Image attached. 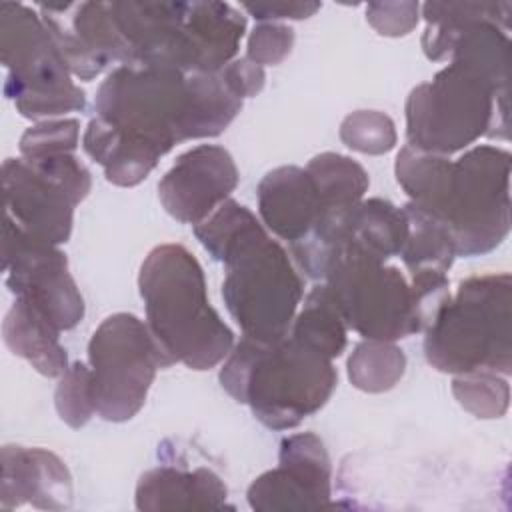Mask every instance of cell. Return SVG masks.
Returning <instances> with one entry per match:
<instances>
[{
    "label": "cell",
    "mask_w": 512,
    "mask_h": 512,
    "mask_svg": "<svg viewBox=\"0 0 512 512\" xmlns=\"http://www.w3.org/2000/svg\"><path fill=\"white\" fill-rule=\"evenodd\" d=\"M512 278L508 272L470 276L460 282L424 328L426 362L448 374L490 370L508 376Z\"/></svg>",
    "instance_id": "7"
},
{
    "label": "cell",
    "mask_w": 512,
    "mask_h": 512,
    "mask_svg": "<svg viewBox=\"0 0 512 512\" xmlns=\"http://www.w3.org/2000/svg\"><path fill=\"white\" fill-rule=\"evenodd\" d=\"M2 270L8 290L40 310L60 332L84 318V298L68 270L66 254L38 242L4 220Z\"/></svg>",
    "instance_id": "12"
},
{
    "label": "cell",
    "mask_w": 512,
    "mask_h": 512,
    "mask_svg": "<svg viewBox=\"0 0 512 512\" xmlns=\"http://www.w3.org/2000/svg\"><path fill=\"white\" fill-rule=\"evenodd\" d=\"M404 208L408 234L400 250V258L412 276H446L456 248L448 230L430 214L408 202Z\"/></svg>",
    "instance_id": "22"
},
{
    "label": "cell",
    "mask_w": 512,
    "mask_h": 512,
    "mask_svg": "<svg viewBox=\"0 0 512 512\" xmlns=\"http://www.w3.org/2000/svg\"><path fill=\"white\" fill-rule=\"evenodd\" d=\"M294 46V30L280 22H260L248 36L246 58L258 66L280 64Z\"/></svg>",
    "instance_id": "31"
},
{
    "label": "cell",
    "mask_w": 512,
    "mask_h": 512,
    "mask_svg": "<svg viewBox=\"0 0 512 512\" xmlns=\"http://www.w3.org/2000/svg\"><path fill=\"white\" fill-rule=\"evenodd\" d=\"M244 10H248L260 22H274V20H302L310 18L320 10V2H244Z\"/></svg>",
    "instance_id": "34"
},
{
    "label": "cell",
    "mask_w": 512,
    "mask_h": 512,
    "mask_svg": "<svg viewBox=\"0 0 512 512\" xmlns=\"http://www.w3.org/2000/svg\"><path fill=\"white\" fill-rule=\"evenodd\" d=\"M278 466L260 474L246 492L258 512H308L332 508V466L324 442L314 432H298L280 442Z\"/></svg>",
    "instance_id": "13"
},
{
    "label": "cell",
    "mask_w": 512,
    "mask_h": 512,
    "mask_svg": "<svg viewBox=\"0 0 512 512\" xmlns=\"http://www.w3.org/2000/svg\"><path fill=\"white\" fill-rule=\"evenodd\" d=\"M256 196L262 222L288 244L302 240L324 214L318 190L300 166H278L266 172Z\"/></svg>",
    "instance_id": "17"
},
{
    "label": "cell",
    "mask_w": 512,
    "mask_h": 512,
    "mask_svg": "<svg viewBox=\"0 0 512 512\" xmlns=\"http://www.w3.org/2000/svg\"><path fill=\"white\" fill-rule=\"evenodd\" d=\"M426 24L468 26L474 22H492L504 32L510 28V2H426L422 4Z\"/></svg>",
    "instance_id": "29"
},
{
    "label": "cell",
    "mask_w": 512,
    "mask_h": 512,
    "mask_svg": "<svg viewBox=\"0 0 512 512\" xmlns=\"http://www.w3.org/2000/svg\"><path fill=\"white\" fill-rule=\"evenodd\" d=\"M96 414L108 422L134 418L156 378L168 368L146 322L116 312L100 322L88 342Z\"/></svg>",
    "instance_id": "11"
},
{
    "label": "cell",
    "mask_w": 512,
    "mask_h": 512,
    "mask_svg": "<svg viewBox=\"0 0 512 512\" xmlns=\"http://www.w3.org/2000/svg\"><path fill=\"white\" fill-rule=\"evenodd\" d=\"M72 500L70 470L54 452L18 444L2 446V510L22 504H32L40 510H66L72 506Z\"/></svg>",
    "instance_id": "16"
},
{
    "label": "cell",
    "mask_w": 512,
    "mask_h": 512,
    "mask_svg": "<svg viewBox=\"0 0 512 512\" xmlns=\"http://www.w3.org/2000/svg\"><path fill=\"white\" fill-rule=\"evenodd\" d=\"M194 236L224 264L222 298L244 336L274 342L288 336L304 296V284L288 252L240 202L228 198Z\"/></svg>",
    "instance_id": "3"
},
{
    "label": "cell",
    "mask_w": 512,
    "mask_h": 512,
    "mask_svg": "<svg viewBox=\"0 0 512 512\" xmlns=\"http://www.w3.org/2000/svg\"><path fill=\"white\" fill-rule=\"evenodd\" d=\"M220 74L226 80V84L232 88V92L236 96H240L242 100L250 98V96H256L264 88V82H266L264 68L254 64L246 56L228 62L220 70Z\"/></svg>",
    "instance_id": "33"
},
{
    "label": "cell",
    "mask_w": 512,
    "mask_h": 512,
    "mask_svg": "<svg viewBox=\"0 0 512 512\" xmlns=\"http://www.w3.org/2000/svg\"><path fill=\"white\" fill-rule=\"evenodd\" d=\"M0 58L4 96L20 116L42 120L86 108V92L74 84L40 14L20 2H0Z\"/></svg>",
    "instance_id": "9"
},
{
    "label": "cell",
    "mask_w": 512,
    "mask_h": 512,
    "mask_svg": "<svg viewBox=\"0 0 512 512\" xmlns=\"http://www.w3.org/2000/svg\"><path fill=\"white\" fill-rule=\"evenodd\" d=\"M406 234L408 220L404 208H398L384 198H368L350 208L344 242L386 262L400 254Z\"/></svg>",
    "instance_id": "21"
},
{
    "label": "cell",
    "mask_w": 512,
    "mask_h": 512,
    "mask_svg": "<svg viewBox=\"0 0 512 512\" xmlns=\"http://www.w3.org/2000/svg\"><path fill=\"white\" fill-rule=\"evenodd\" d=\"M82 146L86 154L102 166L106 180L124 188L140 184L160 160L98 116L88 122Z\"/></svg>",
    "instance_id": "20"
},
{
    "label": "cell",
    "mask_w": 512,
    "mask_h": 512,
    "mask_svg": "<svg viewBox=\"0 0 512 512\" xmlns=\"http://www.w3.org/2000/svg\"><path fill=\"white\" fill-rule=\"evenodd\" d=\"M346 324L368 340L396 342L426 328L410 280L350 242L334 248L322 280Z\"/></svg>",
    "instance_id": "8"
},
{
    "label": "cell",
    "mask_w": 512,
    "mask_h": 512,
    "mask_svg": "<svg viewBox=\"0 0 512 512\" xmlns=\"http://www.w3.org/2000/svg\"><path fill=\"white\" fill-rule=\"evenodd\" d=\"M90 188L92 176L74 154L6 158L2 164L4 220L38 242L60 246L68 242L74 208Z\"/></svg>",
    "instance_id": "10"
},
{
    "label": "cell",
    "mask_w": 512,
    "mask_h": 512,
    "mask_svg": "<svg viewBox=\"0 0 512 512\" xmlns=\"http://www.w3.org/2000/svg\"><path fill=\"white\" fill-rule=\"evenodd\" d=\"M54 406L62 422H66L70 428H82L92 418L96 412V402L90 366L80 360L68 366V370L58 380Z\"/></svg>",
    "instance_id": "28"
},
{
    "label": "cell",
    "mask_w": 512,
    "mask_h": 512,
    "mask_svg": "<svg viewBox=\"0 0 512 512\" xmlns=\"http://www.w3.org/2000/svg\"><path fill=\"white\" fill-rule=\"evenodd\" d=\"M238 180V168L226 148L200 144L176 158L158 182V198L174 220L196 226L230 198Z\"/></svg>",
    "instance_id": "15"
},
{
    "label": "cell",
    "mask_w": 512,
    "mask_h": 512,
    "mask_svg": "<svg viewBox=\"0 0 512 512\" xmlns=\"http://www.w3.org/2000/svg\"><path fill=\"white\" fill-rule=\"evenodd\" d=\"M244 100L218 72L172 66H116L98 86L96 116L158 158L176 144L222 134Z\"/></svg>",
    "instance_id": "1"
},
{
    "label": "cell",
    "mask_w": 512,
    "mask_h": 512,
    "mask_svg": "<svg viewBox=\"0 0 512 512\" xmlns=\"http://www.w3.org/2000/svg\"><path fill=\"white\" fill-rule=\"evenodd\" d=\"M4 344L12 354L32 364L48 378H60L68 370V354L60 344V330L32 304L16 298L4 316Z\"/></svg>",
    "instance_id": "19"
},
{
    "label": "cell",
    "mask_w": 512,
    "mask_h": 512,
    "mask_svg": "<svg viewBox=\"0 0 512 512\" xmlns=\"http://www.w3.org/2000/svg\"><path fill=\"white\" fill-rule=\"evenodd\" d=\"M146 326L166 362L210 370L234 348V332L212 308L196 256L182 244H160L138 272Z\"/></svg>",
    "instance_id": "4"
},
{
    "label": "cell",
    "mask_w": 512,
    "mask_h": 512,
    "mask_svg": "<svg viewBox=\"0 0 512 512\" xmlns=\"http://www.w3.org/2000/svg\"><path fill=\"white\" fill-rule=\"evenodd\" d=\"M418 2H370L366 4L368 24L382 36H406L418 24Z\"/></svg>",
    "instance_id": "32"
},
{
    "label": "cell",
    "mask_w": 512,
    "mask_h": 512,
    "mask_svg": "<svg viewBox=\"0 0 512 512\" xmlns=\"http://www.w3.org/2000/svg\"><path fill=\"white\" fill-rule=\"evenodd\" d=\"M508 86L462 60H450L406 100L408 146L450 156L480 136L508 140Z\"/></svg>",
    "instance_id": "6"
},
{
    "label": "cell",
    "mask_w": 512,
    "mask_h": 512,
    "mask_svg": "<svg viewBox=\"0 0 512 512\" xmlns=\"http://www.w3.org/2000/svg\"><path fill=\"white\" fill-rule=\"evenodd\" d=\"M306 172L318 190L324 212L358 204L364 200V194L370 186V178L364 166L336 152H322L314 156L306 164Z\"/></svg>",
    "instance_id": "24"
},
{
    "label": "cell",
    "mask_w": 512,
    "mask_h": 512,
    "mask_svg": "<svg viewBox=\"0 0 512 512\" xmlns=\"http://www.w3.org/2000/svg\"><path fill=\"white\" fill-rule=\"evenodd\" d=\"M134 500L144 512L220 510L228 506V488L214 470L204 466L194 470L156 466L140 476Z\"/></svg>",
    "instance_id": "18"
},
{
    "label": "cell",
    "mask_w": 512,
    "mask_h": 512,
    "mask_svg": "<svg viewBox=\"0 0 512 512\" xmlns=\"http://www.w3.org/2000/svg\"><path fill=\"white\" fill-rule=\"evenodd\" d=\"M452 394L464 410L478 418H500L506 414L510 402L506 378L490 370L456 374Z\"/></svg>",
    "instance_id": "26"
},
{
    "label": "cell",
    "mask_w": 512,
    "mask_h": 512,
    "mask_svg": "<svg viewBox=\"0 0 512 512\" xmlns=\"http://www.w3.org/2000/svg\"><path fill=\"white\" fill-rule=\"evenodd\" d=\"M348 380L370 394L394 388L406 372V354L394 342L364 338L348 358Z\"/></svg>",
    "instance_id": "25"
},
{
    "label": "cell",
    "mask_w": 512,
    "mask_h": 512,
    "mask_svg": "<svg viewBox=\"0 0 512 512\" xmlns=\"http://www.w3.org/2000/svg\"><path fill=\"white\" fill-rule=\"evenodd\" d=\"M222 388L272 430L296 428L318 412L338 384L330 358L290 334L262 342L242 336L220 368Z\"/></svg>",
    "instance_id": "5"
},
{
    "label": "cell",
    "mask_w": 512,
    "mask_h": 512,
    "mask_svg": "<svg viewBox=\"0 0 512 512\" xmlns=\"http://www.w3.org/2000/svg\"><path fill=\"white\" fill-rule=\"evenodd\" d=\"M80 140V122L76 118L44 120L30 128L20 138L22 158H44L56 154H74Z\"/></svg>",
    "instance_id": "30"
},
{
    "label": "cell",
    "mask_w": 512,
    "mask_h": 512,
    "mask_svg": "<svg viewBox=\"0 0 512 512\" xmlns=\"http://www.w3.org/2000/svg\"><path fill=\"white\" fill-rule=\"evenodd\" d=\"M38 14L72 76L92 80L112 64L124 66L130 62L110 2L38 4Z\"/></svg>",
    "instance_id": "14"
},
{
    "label": "cell",
    "mask_w": 512,
    "mask_h": 512,
    "mask_svg": "<svg viewBox=\"0 0 512 512\" xmlns=\"http://www.w3.org/2000/svg\"><path fill=\"white\" fill-rule=\"evenodd\" d=\"M340 140L362 154H386L396 142L394 120L380 110H356L348 114L340 124Z\"/></svg>",
    "instance_id": "27"
},
{
    "label": "cell",
    "mask_w": 512,
    "mask_h": 512,
    "mask_svg": "<svg viewBox=\"0 0 512 512\" xmlns=\"http://www.w3.org/2000/svg\"><path fill=\"white\" fill-rule=\"evenodd\" d=\"M510 152L478 144L458 160L402 146L394 172L410 202L450 234L456 256H482L510 232Z\"/></svg>",
    "instance_id": "2"
},
{
    "label": "cell",
    "mask_w": 512,
    "mask_h": 512,
    "mask_svg": "<svg viewBox=\"0 0 512 512\" xmlns=\"http://www.w3.org/2000/svg\"><path fill=\"white\" fill-rule=\"evenodd\" d=\"M288 334L330 360L344 352L346 324L324 282L310 290L302 310L296 312Z\"/></svg>",
    "instance_id": "23"
}]
</instances>
